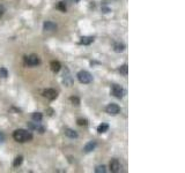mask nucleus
Returning <instances> with one entry per match:
<instances>
[{
	"instance_id": "obj_22",
	"label": "nucleus",
	"mask_w": 185,
	"mask_h": 173,
	"mask_svg": "<svg viewBox=\"0 0 185 173\" xmlns=\"http://www.w3.org/2000/svg\"><path fill=\"white\" fill-rule=\"evenodd\" d=\"M95 172L96 173H105L106 172V169H105L104 165H98V166H96Z\"/></svg>"
},
{
	"instance_id": "obj_25",
	"label": "nucleus",
	"mask_w": 185,
	"mask_h": 173,
	"mask_svg": "<svg viewBox=\"0 0 185 173\" xmlns=\"http://www.w3.org/2000/svg\"><path fill=\"white\" fill-rule=\"evenodd\" d=\"M3 14H5V7H3L2 5H0V17H1Z\"/></svg>"
},
{
	"instance_id": "obj_27",
	"label": "nucleus",
	"mask_w": 185,
	"mask_h": 173,
	"mask_svg": "<svg viewBox=\"0 0 185 173\" xmlns=\"http://www.w3.org/2000/svg\"><path fill=\"white\" fill-rule=\"evenodd\" d=\"M73 1H74V2H79L80 0H73Z\"/></svg>"
},
{
	"instance_id": "obj_11",
	"label": "nucleus",
	"mask_w": 185,
	"mask_h": 173,
	"mask_svg": "<svg viewBox=\"0 0 185 173\" xmlns=\"http://www.w3.org/2000/svg\"><path fill=\"white\" fill-rule=\"evenodd\" d=\"M97 147V143H96V141H89L86 146H85V148H84V151L85 152H92V150H95V148Z\"/></svg>"
},
{
	"instance_id": "obj_14",
	"label": "nucleus",
	"mask_w": 185,
	"mask_h": 173,
	"mask_svg": "<svg viewBox=\"0 0 185 173\" xmlns=\"http://www.w3.org/2000/svg\"><path fill=\"white\" fill-rule=\"evenodd\" d=\"M65 135L66 136H68L70 139H77L79 135H78V133L75 132V130H73V129H71V128H66L65 129Z\"/></svg>"
},
{
	"instance_id": "obj_10",
	"label": "nucleus",
	"mask_w": 185,
	"mask_h": 173,
	"mask_svg": "<svg viewBox=\"0 0 185 173\" xmlns=\"http://www.w3.org/2000/svg\"><path fill=\"white\" fill-rule=\"evenodd\" d=\"M64 83H65V86H71L72 83H73V79H72V76H71L68 69H66L65 73H64Z\"/></svg>"
},
{
	"instance_id": "obj_21",
	"label": "nucleus",
	"mask_w": 185,
	"mask_h": 173,
	"mask_svg": "<svg viewBox=\"0 0 185 173\" xmlns=\"http://www.w3.org/2000/svg\"><path fill=\"white\" fill-rule=\"evenodd\" d=\"M70 100H71V103H72L73 105H75V106H79V105H80V98L77 97V96H72V97L70 98Z\"/></svg>"
},
{
	"instance_id": "obj_16",
	"label": "nucleus",
	"mask_w": 185,
	"mask_h": 173,
	"mask_svg": "<svg viewBox=\"0 0 185 173\" xmlns=\"http://www.w3.org/2000/svg\"><path fill=\"white\" fill-rule=\"evenodd\" d=\"M113 49H115L116 52H123V51L125 50V45H124L123 43H116V44L113 45Z\"/></svg>"
},
{
	"instance_id": "obj_15",
	"label": "nucleus",
	"mask_w": 185,
	"mask_h": 173,
	"mask_svg": "<svg viewBox=\"0 0 185 173\" xmlns=\"http://www.w3.org/2000/svg\"><path fill=\"white\" fill-rule=\"evenodd\" d=\"M92 42H94V37H90V36H84L81 37V41H80V43L84 45H89Z\"/></svg>"
},
{
	"instance_id": "obj_19",
	"label": "nucleus",
	"mask_w": 185,
	"mask_h": 173,
	"mask_svg": "<svg viewBox=\"0 0 185 173\" xmlns=\"http://www.w3.org/2000/svg\"><path fill=\"white\" fill-rule=\"evenodd\" d=\"M22 162H23V157H22V156H19V157H16V158L14 159L13 166H14V168H17V166H20V165L22 164Z\"/></svg>"
},
{
	"instance_id": "obj_23",
	"label": "nucleus",
	"mask_w": 185,
	"mask_h": 173,
	"mask_svg": "<svg viewBox=\"0 0 185 173\" xmlns=\"http://www.w3.org/2000/svg\"><path fill=\"white\" fill-rule=\"evenodd\" d=\"M7 76H8V72H7V69H6L5 67H1V68H0V78L6 79Z\"/></svg>"
},
{
	"instance_id": "obj_18",
	"label": "nucleus",
	"mask_w": 185,
	"mask_h": 173,
	"mask_svg": "<svg viewBox=\"0 0 185 173\" xmlns=\"http://www.w3.org/2000/svg\"><path fill=\"white\" fill-rule=\"evenodd\" d=\"M32 120L34 121H38V122H41L42 121V119H43V114L42 113H39V112H35V113H32Z\"/></svg>"
},
{
	"instance_id": "obj_9",
	"label": "nucleus",
	"mask_w": 185,
	"mask_h": 173,
	"mask_svg": "<svg viewBox=\"0 0 185 173\" xmlns=\"http://www.w3.org/2000/svg\"><path fill=\"white\" fill-rule=\"evenodd\" d=\"M43 29L45 31H56L57 30V24L53 23V22H51V21H46L43 24Z\"/></svg>"
},
{
	"instance_id": "obj_5",
	"label": "nucleus",
	"mask_w": 185,
	"mask_h": 173,
	"mask_svg": "<svg viewBox=\"0 0 185 173\" xmlns=\"http://www.w3.org/2000/svg\"><path fill=\"white\" fill-rule=\"evenodd\" d=\"M111 93L116 97V98H123V96H124V89L121 88V86H119V84H112L111 86Z\"/></svg>"
},
{
	"instance_id": "obj_24",
	"label": "nucleus",
	"mask_w": 185,
	"mask_h": 173,
	"mask_svg": "<svg viewBox=\"0 0 185 173\" xmlns=\"http://www.w3.org/2000/svg\"><path fill=\"white\" fill-rule=\"evenodd\" d=\"M77 122H78V125H79V126H87V125H88L87 119H82V118L78 119V120H77Z\"/></svg>"
},
{
	"instance_id": "obj_8",
	"label": "nucleus",
	"mask_w": 185,
	"mask_h": 173,
	"mask_svg": "<svg viewBox=\"0 0 185 173\" xmlns=\"http://www.w3.org/2000/svg\"><path fill=\"white\" fill-rule=\"evenodd\" d=\"M110 170H111V172H115V173H118L121 171V164H120V162L118 161V159H116V158H113V159H111V162H110Z\"/></svg>"
},
{
	"instance_id": "obj_6",
	"label": "nucleus",
	"mask_w": 185,
	"mask_h": 173,
	"mask_svg": "<svg viewBox=\"0 0 185 173\" xmlns=\"http://www.w3.org/2000/svg\"><path fill=\"white\" fill-rule=\"evenodd\" d=\"M28 128H30V129H32V130H36V132H38V133H41V134H43V133L45 132V127L42 126L41 122H38V121L28 122Z\"/></svg>"
},
{
	"instance_id": "obj_17",
	"label": "nucleus",
	"mask_w": 185,
	"mask_h": 173,
	"mask_svg": "<svg viewBox=\"0 0 185 173\" xmlns=\"http://www.w3.org/2000/svg\"><path fill=\"white\" fill-rule=\"evenodd\" d=\"M108 129H109V125L108 124H101L97 127V132L98 133H105V132H108Z\"/></svg>"
},
{
	"instance_id": "obj_12",
	"label": "nucleus",
	"mask_w": 185,
	"mask_h": 173,
	"mask_svg": "<svg viewBox=\"0 0 185 173\" xmlns=\"http://www.w3.org/2000/svg\"><path fill=\"white\" fill-rule=\"evenodd\" d=\"M50 67H51V71H52L53 73H58V72L61 69V65H60V62L57 61V60H52L51 64H50Z\"/></svg>"
},
{
	"instance_id": "obj_1",
	"label": "nucleus",
	"mask_w": 185,
	"mask_h": 173,
	"mask_svg": "<svg viewBox=\"0 0 185 173\" xmlns=\"http://www.w3.org/2000/svg\"><path fill=\"white\" fill-rule=\"evenodd\" d=\"M13 139L19 143H26V142H29L32 140V134H31V132H29L27 129L20 128L13 133Z\"/></svg>"
},
{
	"instance_id": "obj_4",
	"label": "nucleus",
	"mask_w": 185,
	"mask_h": 173,
	"mask_svg": "<svg viewBox=\"0 0 185 173\" xmlns=\"http://www.w3.org/2000/svg\"><path fill=\"white\" fill-rule=\"evenodd\" d=\"M105 111H106V113L110 114V115H116V114H118V113L120 112V107H119V105H117V104H115V103H110V104L105 107Z\"/></svg>"
},
{
	"instance_id": "obj_7",
	"label": "nucleus",
	"mask_w": 185,
	"mask_h": 173,
	"mask_svg": "<svg viewBox=\"0 0 185 173\" xmlns=\"http://www.w3.org/2000/svg\"><path fill=\"white\" fill-rule=\"evenodd\" d=\"M43 96H44L45 98H48L49 100H53V99H56V98L58 97V92H57L55 89L49 88V89H45V90L43 91Z\"/></svg>"
},
{
	"instance_id": "obj_26",
	"label": "nucleus",
	"mask_w": 185,
	"mask_h": 173,
	"mask_svg": "<svg viewBox=\"0 0 185 173\" xmlns=\"http://www.w3.org/2000/svg\"><path fill=\"white\" fill-rule=\"evenodd\" d=\"M3 141H5V135H3V133L0 132V143H2Z\"/></svg>"
},
{
	"instance_id": "obj_3",
	"label": "nucleus",
	"mask_w": 185,
	"mask_h": 173,
	"mask_svg": "<svg viewBox=\"0 0 185 173\" xmlns=\"http://www.w3.org/2000/svg\"><path fill=\"white\" fill-rule=\"evenodd\" d=\"M24 64L29 67H35V66L41 64V59L36 54H30V56L24 57Z\"/></svg>"
},
{
	"instance_id": "obj_2",
	"label": "nucleus",
	"mask_w": 185,
	"mask_h": 173,
	"mask_svg": "<svg viewBox=\"0 0 185 173\" xmlns=\"http://www.w3.org/2000/svg\"><path fill=\"white\" fill-rule=\"evenodd\" d=\"M77 76H78L79 82H80V83H84V84H88V83H90L92 81V74H90L89 72H87V71H80Z\"/></svg>"
},
{
	"instance_id": "obj_20",
	"label": "nucleus",
	"mask_w": 185,
	"mask_h": 173,
	"mask_svg": "<svg viewBox=\"0 0 185 173\" xmlns=\"http://www.w3.org/2000/svg\"><path fill=\"white\" fill-rule=\"evenodd\" d=\"M119 73H120L121 75H127V73H128V66H127V65L120 66V67H119Z\"/></svg>"
},
{
	"instance_id": "obj_13",
	"label": "nucleus",
	"mask_w": 185,
	"mask_h": 173,
	"mask_svg": "<svg viewBox=\"0 0 185 173\" xmlns=\"http://www.w3.org/2000/svg\"><path fill=\"white\" fill-rule=\"evenodd\" d=\"M67 1L66 0H61V1H59L58 3H57V8L59 9V10H61L63 13H65L66 10H67Z\"/></svg>"
}]
</instances>
